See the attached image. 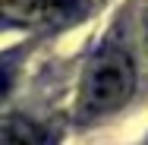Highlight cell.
Instances as JSON below:
<instances>
[{"label":"cell","instance_id":"cell-3","mask_svg":"<svg viewBox=\"0 0 148 145\" xmlns=\"http://www.w3.org/2000/svg\"><path fill=\"white\" fill-rule=\"evenodd\" d=\"M0 145H51L47 129L29 117H3L0 120Z\"/></svg>","mask_w":148,"mask_h":145},{"label":"cell","instance_id":"cell-1","mask_svg":"<svg viewBox=\"0 0 148 145\" xmlns=\"http://www.w3.org/2000/svg\"><path fill=\"white\" fill-rule=\"evenodd\" d=\"M136 91V69L126 51L104 47L85 69V79L79 88V120H98L123 107Z\"/></svg>","mask_w":148,"mask_h":145},{"label":"cell","instance_id":"cell-2","mask_svg":"<svg viewBox=\"0 0 148 145\" xmlns=\"http://www.w3.org/2000/svg\"><path fill=\"white\" fill-rule=\"evenodd\" d=\"M85 0H0V16L19 25L60 22L82 10Z\"/></svg>","mask_w":148,"mask_h":145},{"label":"cell","instance_id":"cell-5","mask_svg":"<svg viewBox=\"0 0 148 145\" xmlns=\"http://www.w3.org/2000/svg\"><path fill=\"white\" fill-rule=\"evenodd\" d=\"M145 44H148V10H145Z\"/></svg>","mask_w":148,"mask_h":145},{"label":"cell","instance_id":"cell-4","mask_svg":"<svg viewBox=\"0 0 148 145\" xmlns=\"http://www.w3.org/2000/svg\"><path fill=\"white\" fill-rule=\"evenodd\" d=\"M13 79H16V54H0V101L6 98V91L13 85Z\"/></svg>","mask_w":148,"mask_h":145}]
</instances>
